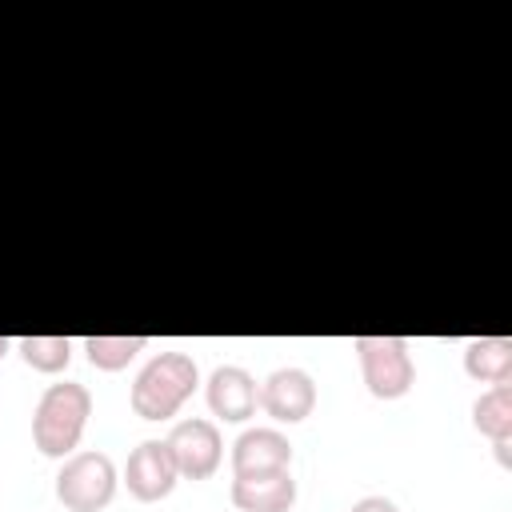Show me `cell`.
Masks as SVG:
<instances>
[{"label": "cell", "instance_id": "1", "mask_svg": "<svg viewBox=\"0 0 512 512\" xmlns=\"http://www.w3.org/2000/svg\"><path fill=\"white\" fill-rule=\"evenodd\" d=\"M92 416V396L84 384L76 380H60V384H48L44 396L36 400V412H32V440L44 456L52 460H64L76 452L80 436H84V424Z\"/></svg>", "mask_w": 512, "mask_h": 512}, {"label": "cell", "instance_id": "2", "mask_svg": "<svg viewBox=\"0 0 512 512\" xmlns=\"http://www.w3.org/2000/svg\"><path fill=\"white\" fill-rule=\"evenodd\" d=\"M196 380H200V372H196V360L188 352H160L132 380L128 404L140 420H168L192 396Z\"/></svg>", "mask_w": 512, "mask_h": 512}, {"label": "cell", "instance_id": "3", "mask_svg": "<svg viewBox=\"0 0 512 512\" xmlns=\"http://www.w3.org/2000/svg\"><path fill=\"white\" fill-rule=\"evenodd\" d=\"M352 348L360 356L364 384L376 400H400V396L412 392L416 364H412L408 340H400V336H356Z\"/></svg>", "mask_w": 512, "mask_h": 512}, {"label": "cell", "instance_id": "4", "mask_svg": "<svg viewBox=\"0 0 512 512\" xmlns=\"http://www.w3.org/2000/svg\"><path fill=\"white\" fill-rule=\"evenodd\" d=\"M116 464L104 452H72L56 472V500L68 512H100L116 496Z\"/></svg>", "mask_w": 512, "mask_h": 512}, {"label": "cell", "instance_id": "5", "mask_svg": "<svg viewBox=\"0 0 512 512\" xmlns=\"http://www.w3.org/2000/svg\"><path fill=\"white\" fill-rule=\"evenodd\" d=\"M168 452H172V464L180 472V480H204L220 468V456H224V440H220V428L204 416H192V420H180L172 432H168Z\"/></svg>", "mask_w": 512, "mask_h": 512}, {"label": "cell", "instance_id": "6", "mask_svg": "<svg viewBox=\"0 0 512 512\" xmlns=\"http://www.w3.org/2000/svg\"><path fill=\"white\" fill-rule=\"evenodd\" d=\"M176 480H180V472H176L172 452H168L164 440H144V444H136V448L128 452L124 484H128V492H132L136 500L156 504V500H164V496L176 488Z\"/></svg>", "mask_w": 512, "mask_h": 512}, {"label": "cell", "instance_id": "7", "mask_svg": "<svg viewBox=\"0 0 512 512\" xmlns=\"http://www.w3.org/2000/svg\"><path fill=\"white\" fill-rule=\"evenodd\" d=\"M260 408L276 424H300L316 408V384L304 368H276L260 384Z\"/></svg>", "mask_w": 512, "mask_h": 512}, {"label": "cell", "instance_id": "8", "mask_svg": "<svg viewBox=\"0 0 512 512\" xmlns=\"http://www.w3.org/2000/svg\"><path fill=\"white\" fill-rule=\"evenodd\" d=\"M288 464H292V444L276 428H248L232 444V476L284 472Z\"/></svg>", "mask_w": 512, "mask_h": 512}, {"label": "cell", "instance_id": "9", "mask_svg": "<svg viewBox=\"0 0 512 512\" xmlns=\"http://www.w3.org/2000/svg\"><path fill=\"white\" fill-rule=\"evenodd\" d=\"M208 408H212V416H220V420H232V424H240V420H248L252 412H256V404H260V388H256V380L240 368V364H220L212 376H208Z\"/></svg>", "mask_w": 512, "mask_h": 512}, {"label": "cell", "instance_id": "10", "mask_svg": "<svg viewBox=\"0 0 512 512\" xmlns=\"http://www.w3.org/2000/svg\"><path fill=\"white\" fill-rule=\"evenodd\" d=\"M232 504L240 512H288L296 504V480L292 472H260V476H236L232 480Z\"/></svg>", "mask_w": 512, "mask_h": 512}, {"label": "cell", "instance_id": "11", "mask_svg": "<svg viewBox=\"0 0 512 512\" xmlns=\"http://www.w3.org/2000/svg\"><path fill=\"white\" fill-rule=\"evenodd\" d=\"M464 372L480 384H512V340L508 336H476L464 348Z\"/></svg>", "mask_w": 512, "mask_h": 512}, {"label": "cell", "instance_id": "12", "mask_svg": "<svg viewBox=\"0 0 512 512\" xmlns=\"http://www.w3.org/2000/svg\"><path fill=\"white\" fill-rule=\"evenodd\" d=\"M472 424L492 444L512 440V384H492L488 392H480L472 404Z\"/></svg>", "mask_w": 512, "mask_h": 512}, {"label": "cell", "instance_id": "13", "mask_svg": "<svg viewBox=\"0 0 512 512\" xmlns=\"http://www.w3.org/2000/svg\"><path fill=\"white\" fill-rule=\"evenodd\" d=\"M16 352L24 356L28 368H36L44 376H56L72 360V340L68 336H20L16 340Z\"/></svg>", "mask_w": 512, "mask_h": 512}, {"label": "cell", "instance_id": "14", "mask_svg": "<svg viewBox=\"0 0 512 512\" xmlns=\"http://www.w3.org/2000/svg\"><path fill=\"white\" fill-rule=\"evenodd\" d=\"M144 336H88L84 340V352H88V364L100 368V372H120L128 368V360L136 352H144Z\"/></svg>", "mask_w": 512, "mask_h": 512}, {"label": "cell", "instance_id": "15", "mask_svg": "<svg viewBox=\"0 0 512 512\" xmlns=\"http://www.w3.org/2000/svg\"><path fill=\"white\" fill-rule=\"evenodd\" d=\"M348 512H400V508H396L388 496H360Z\"/></svg>", "mask_w": 512, "mask_h": 512}, {"label": "cell", "instance_id": "16", "mask_svg": "<svg viewBox=\"0 0 512 512\" xmlns=\"http://www.w3.org/2000/svg\"><path fill=\"white\" fill-rule=\"evenodd\" d=\"M8 348H12V340H8V336H0V356H8Z\"/></svg>", "mask_w": 512, "mask_h": 512}]
</instances>
